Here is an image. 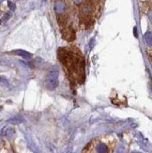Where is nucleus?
<instances>
[{"label":"nucleus","mask_w":152,"mask_h":153,"mask_svg":"<svg viewBox=\"0 0 152 153\" xmlns=\"http://www.w3.org/2000/svg\"><path fill=\"white\" fill-rule=\"evenodd\" d=\"M58 56L60 61L70 71V74H80L84 71V62L81 61V57L72 54L70 51L60 48L58 51Z\"/></svg>","instance_id":"1"},{"label":"nucleus","mask_w":152,"mask_h":153,"mask_svg":"<svg viewBox=\"0 0 152 153\" xmlns=\"http://www.w3.org/2000/svg\"><path fill=\"white\" fill-rule=\"evenodd\" d=\"M58 69L56 67H52L48 74L45 78V86L47 89L54 90L58 85Z\"/></svg>","instance_id":"2"},{"label":"nucleus","mask_w":152,"mask_h":153,"mask_svg":"<svg viewBox=\"0 0 152 153\" xmlns=\"http://www.w3.org/2000/svg\"><path fill=\"white\" fill-rule=\"evenodd\" d=\"M13 53H14L15 55L20 56L21 57H24V58H25V59H29V58H31V56H32V55L30 54V53L26 52V51H24V50H15V51H13Z\"/></svg>","instance_id":"3"},{"label":"nucleus","mask_w":152,"mask_h":153,"mask_svg":"<svg viewBox=\"0 0 152 153\" xmlns=\"http://www.w3.org/2000/svg\"><path fill=\"white\" fill-rule=\"evenodd\" d=\"M9 7H10V9L12 10H15V6H14V4H12L11 2H9Z\"/></svg>","instance_id":"4"},{"label":"nucleus","mask_w":152,"mask_h":153,"mask_svg":"<svg viewBox=\"0 0 152 153\" xmlns=\"http://www.w3.org/2000/svg\"><path fill=\"white\" fill-rule=\"evenodd\" d=\"M0 24H1V20H0Z\"/></svg>","instance_id":"5"}]
</instances>
